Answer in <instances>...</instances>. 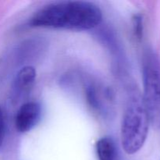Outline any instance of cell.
Masks as SVG:
<instances>
[{
    "mask_svg": "<svg viewBox=\"0 0 160 160\" xmlns=\"http://www.w3.org/2000/svg\"><path fill=\"white\" fill-rule=\"evenodd\" d=\"M102 20V12L95 3L63 1L52 3L34 14L30 25L36 28L85 31L95 28Z\"/></svg>",
    "mask_w": 160,
    "mask_h": 160,
    "instance_id": "6da1fadb",
    "label": "cell"
},
{
    "mask_svg": "<svg viewBox=\"0 0 160 160\" xmlns=\"http://www.w3.org/2000/svg\"><path fill=\"white\" fill-rule=\"evenodd\" d=\"M149 118L143 98L136 93L130 98L121 124V143L128 154L138 152L145 144Z\"/></svg>",
    "mask_w": 160,
    "mask_h": 160,
    "instance_id": "7a4b0ae2",
    "label": "cell"
},
{
    "mask_svg": "<svg viewBox=\"0 0 160 160\" xmlns=\"http://www.w3.org/2000/svg\"><path fill=\"white\" fill-rule=\"evenodd\" d=\"M144 95L142 97L150 123L160 128V63L154 52L145 53L143 60Z\"/></svg>",
    "mask_w": 160,
    "mask_h": 160,
    "instance_id": "3957f363",
    "label": "cell"
},
{
    "mask_svg": "<svg viewBox=\"0 0 160 160\" xmlns=\"http://www.w3.org/2000/svg\"><path fill=\"white\" fill-rule=\"evenodd\" d=\"M42 117V106L36 102H28L19 108L15 117V126L20 133L31 131Z\"/></svg>",
    "mask_w": 160,
    "mask_h": 160,
    "instance_id": "277c9868",
    "label": "cell"
},
{
    "mask_svg": "<svg viewBox=\"0 0 160 160\" xmlns=\"http://www.w3.org/2000/svg\"><path fill=\"white\" fill-rule=\"evenodd\" d=\"M36 78L35 70L31 66H26L20 69L14 81L13 91L17 96L28 93L32 88Z\"/></svg>",
    "mask_w": 160,
    "mask_h": 160,
    "instance_id": "5b68a950",
    "label": "cell"
},
{
    "mask_svg": "<svg viewBox=\"0 0 160 160\" xmlns=\"http://www.w3.org/2000/svg\"><path fill=\"white\" fill-rule=\"evenodd\" d=\"M98 160H116L117 147L115 142L110 137H103L97 142L95 145Z\"/></svg>",
    "mask_w": 160,
    "mask_h": 160,
    "instance_id": "8992f818",
    "label": "cell"
},
{
    "mask_svg": "<svg viewBox=\"0 0 160 160\" xmlns=\"http://www.w3.org/2000/svg\"><path fill=\"white\" fill-rule=\"evenodd\" d=\"M134 20V33H135L136 37L138 39H141L142 37V34H143V20H142V16H135Z\"/></svg>",
    "mask_w": 160,
    "mask_h": 160,
    "instance_id": "52a82bcc",
    "label": "cell"
},
{
    "mask_svg": "<svg viewBox=\"0 0 160 160\" xmlns=\"http://www.w3.org/2000/svg\"><path fill=\"white\" fill-rule=\"evenodd\" d=\"M5 138V121L2 111L0 107V148L2 145Z\"/></svg>",
    "mask_w": 160,
    "mask_h": 160,
    "instance_id": "ba28073f",
    "label": "cell"
}]
</instances>
